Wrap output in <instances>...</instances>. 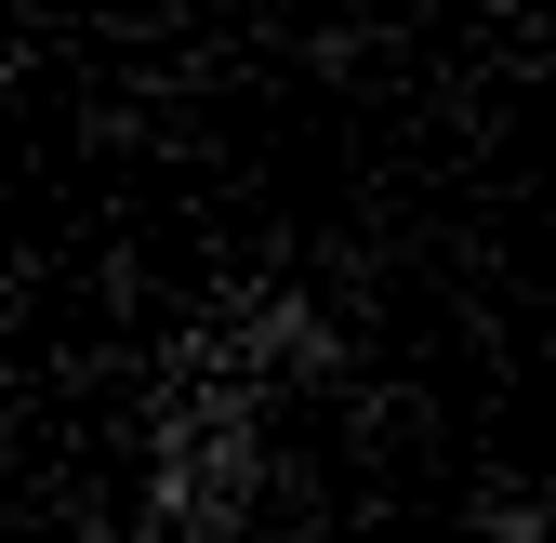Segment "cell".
<instances>
[{
  "label": "cell",
  "mask_w": 556,
  "mask_h": 543,
  "mask_svg": "<svg viewBox=\"0 0 556 543\" xmlns=\"http://www.w3.org/2000/svg\"><path fill=\"white\" fill-rule=\"evenodd\" d=\"M265 491H278V412L173 345L160 412L132 438V530L147 543H239L265 517Z\"/></svg>",
  "instance_id": "6da1fadb"
},
{
  "label": "cell",
  "mask_w": 556,
  "mask_h": 543,
  "mask_svg": "<svg viewBox=\"0 0 556 543\" xmlns=\"http://www.w3.org/2000/svg\"><path fill=\"white\" fill-rule=\"evenodd\" d=\"M186 358L226 371V384H252L278 412V397H331L344 371H358V318H344L331 292H305V279H252V292H226L213 318L186 331Z\"/></svg>",
  "instance_id": "7a4b0ae2"
},
{
  "label": "cell",
  "mask_w": 556,
  "mask_h": 543,
  "mask_svg": "<svg viewBox=\"0 0 556 543\" xmlns=\"http://www.w3.org/2000/svg\"><path fill=\"white\" fill-rule=\"evenodd\" d=\"M451 543H556V504H543V491H517V478H491V491L464 504V530H451Z\"/></svg>",
  "instance_id": "3957f363"
}]
</instances>
